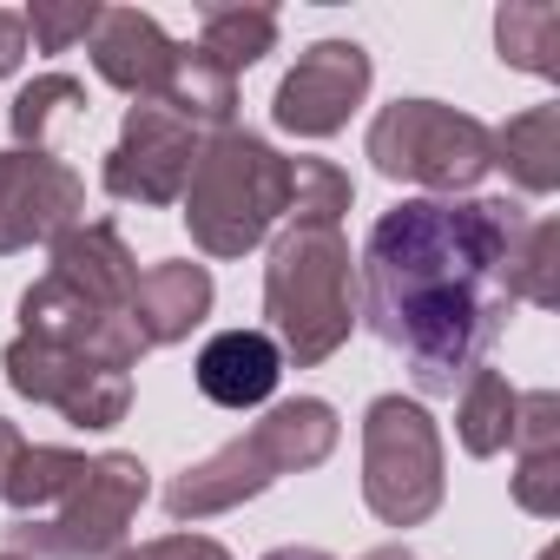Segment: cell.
<instances>
[{"instance_id":"cell-1","label":"cell","mask_w":560,"mask_h":560,"mask_svg":"<svg viewBox=\"0 0 560 560\" xmlns=\"http://www.w3.org/2000/svg\"><path fill=\"white\" fill-rule=\"evenodd\" d=\"M514 198H402L363 244V317L422 396H455L514 317Z\"/></svg>"},{"instance_id":"cell-2","label":"cell","mask_w":560,"mask_h":560,"mask_svg":"<svg viewBox=\"0 0 560 560\" xmlns=\"http://www.w3.org/2000/svg\"><path fill=\"white\" fill-rule=\"evenodd\" d=\"M337 409L324 396H291L277 402L264 422H250V435L211 448L205 462H191L185 475L165 481V514L172 521H211V514H231L244 501H257L264 488H277L284 475H304V468H324L337 455Z\"/></svg>"},{"instance_id":"cell-3","label":"cell","mask_w":560,"mask_h":560,"mask_svg":"<svg viewBox=\"0 0 560 560\" xmlns=\"http://www.w3.org/2000/svg\"><path fill=\"white\" fill-rule=\"evenodd\" d=\"M264 317L284 363L317 370L357 330V264L343 224H284L264 264Z\"/></svg>"},{"instance_id":"cell-4","label":"cell","mask_w":560,"mask_h":560,"mask_svg":"<svg viewBox=\"0 0 560 560\" xmlns=\"http://www.w3.org/2000/svg\"><path fill=\"white\" fill-rule=\"evenodd\" d=\"M178 205H185V231L205 257H244L291 211V159L244 126L205 132Z\"/></svg>"},{"instance_id":"cell-5","label":"cell","mask_w":560,"mask_h":560,"mask_svg":"<svg viewBox=\"0 0 560 560\" xmlns=\"http://www.w3.org/2000/svg\"><path fill=\"white\" fill-rule=\"evenodd\" d=\"M370 165L383 178L422 185L435 198H468L488 172H494V139L475 113L442 106V100H396L370 119L363 139Z\"/></svg>"},{"instance_id":"cell-6","label":"cell","mask_w":560,"mask_h":560,"mask_svg":"<svg viewBox=\"0 0 560 560\" xmlns=\"http://www.w3.org/2000/svg\"><path fill=\"white\" fill-rule=\"evenodd\" d=\"M145 494H152L145 462L126 455V448H106V455L86 462V481L54 514L14 521L8 527V547L27 553V560H119L126 527L145 508Z\"/></svg>"},{"instance_id":"cell-7","label":"cell","mask_w":560,"mask_h":560,"mask_svg":"<svg viewBox=\"0 0 560 560\" xmlns=\"http://www.w3.org/2000/svg\"><path fill=\"white\" fill-rule=\"evenodd\" d=\"M442 435L409 396H376L363 416V501L383 527H422L442 508Z\"/></svg>"},{"instance_id":"cell-8","label":"cell","mask_w":560,"mask_h":560,"mask_svg":"<svg viewBox=\"0 0 560 560\" xmlns=\"http://www.w3.org/2000/svg\"><path fill=\"white\" fill-rule=\"evenodd\" d=\"M0 370H8L14 396L60 409L73 429H113L132 409V376L126 370L93 363L80 350H60V343H40V337H14L0 350Z\"/></svg>"},{"instance_id":"cell-9","label":"cell","mask_w":560,"mask_h":560,"mask_svg":"<svg viewBox=\"0 0 560 560\" xmlns=\"http://www.w3.org/2000/svg\"><path fill=\"white\" fill-rule=\"evenodd\" d=\"M198 145H205L198 126H185L159 100H139V106H126V126H119V139L100 165V185L119 205H178L185 185H191Z\"/></svg>"},{"instance_id":"cell-10","label":"cell","mask_w":560,"mask_h":560,"mask_svg":"<svg viewBox=\"0 0 560 560\" xmlns=\"http://www.w3.org/2000/svg\"><path fill=\"white\" fill-rule=\"evenodd\" d=\"M86 224V178L47 145L0 152V257L34 250Z\"/></svg>"},{"instance_id":"cell-11","label":"cell","mask_w":560,"mask_h":560,"mask_svg":"<svg viewBox=\"0 0 560 560\" xmlns=\"http://www.w3.org/2000/svg\"><path fill=\"white\" fill-rule=\"evenodd\" d=\"M370 80H376V67H370V54L357 40H317V47L298 54V67L284 80H277L270 119L291 139H330L370 100Z\"/></svg>"},{"instance_id":"cell-12","label":"cell","mask_w":560,"mask_h":560,"mask_svg":"<svg viewBox=\"0 0 560 560\" xmlns=\"http://www.w3.org/2000/svg\"><path fill=\"white\" fill-rule=\"evenodd\" d=\"M21 337H40V343H60V350H80L93 363H113V370H139L145 357V337L132 324V311H106L93 298H80L73 284H60V277L47 270L40 284L21 298Z\"/></svg>"},{"instance_id":"cell-13","label":"cell","mask_w":560,"mask_h":560,"mask_svg":"<svg viewBox=\"0 0 560 560\" xmlns=\"http://www.w3.org/2000/svg\"><path fill=\"white\" fill-rule=\"evenodd\" d=\"M86 54H93V73L126 93V100H159L165 80H172V60H178V40L139 14V8H100L93 34H86Z\"/></svg>"},{"instance_id":"cell-14","label":"cell","mask_w":560,"mask_h":560,"mask_svg":"<svg viewBox=\"0 0 560 560\" xmlns=\"http://www.w3.org/2000/svg\"><path fill=\"white\" fill-rule=\"evenodd\" d=\"M211 298H218V284H211L205 264L165 257V264L139 270V291H132L126 311H132L139 337H145V350H172V343H185V337L211 317Z\"/></svg>"},{"instance_id":"cell-15","label":"cell","mask_w":560,"mask_h":560,"mask_svg":"<svg viewBox=\"0 0 560 560\" xmlns=\"http://www.w3.org/2000/svg\"><path fill=\"white\" fill-rule=\"evenodd\" d=\"M198 396L218 409H257L270 402L277 376H284V350L270 343V330H218L198 350Z\"/></svg>"},{"instance_id":"cell-16","label":"cell","mask_w":560,"mask_h":560,"mask_svg":"<svg viewBox=\"0 0 560 560\" xmlns=\"http://www.w3.org/2000/svg\"><path fill=\"white\" fill-rule=\"evenodd\" d=\"M54 277L106 311H126L139 291V257L113 224H73L67 237H54Z\"/></svg>"},{"instance_id":"cell-17","label":"cell","mask_w":560,"mask_h":560,"mask_svg":"<svg viewBox=\"0 0 560 560\" xmlns=\"http://www.w3.org/2000/svg\"><path fill=\"white\" fill-rule=\"evenodd\" d=\"M86 462H93V455L60 448V442H21L8 481H0V501L14 508V521H40V514H54V508L86 481Z\"/></svg>"},{"instance_id":"cell-18","label":"cell","mask_w":560,"mask_h":560,"mask_svg":"<svg viewBox=\"0 0 560 560\" xmlns=\"http://www.w3.org/2000/svg\"><path fill=\"white\" fill-rule=\"evenodd\" d=\"M488 139H494V165H508L521 191L547 198L560 185V106H527Z\"/></svg>"},{"instance_id":"cell-19","label":"cell","mask_w":560,"mask_h":560,"mask_svg":"<svg viewBox=\"0 0 560 560\" xmlns=\"http://www.w3.org/2000/svg\"><path fill=\"white\" fill-rule=\"evenodd\" d=\"M159 106L178 113V119L198 126V132H224V126H237V80H231L224 67H211L198 47H178Z\"/></svg>"},{"instance_id":"cell-20","label":"cell","mask_w":560,"mask_h":560,"mask_svg":"<svg viewBox=\"0 0 560 560\" xmlns=\"http://www.w3.org/2000/svg\"><path fill=\"white\" fill-rule=\"evenodd\" d=\"M514 402H521V389L488 363L455 389V435H462V448L475 462H488V455H501L514 442Z\"/></svg>"},{"instance_id":"cell-21","label":"cell","mask_w":560,"mask_h":560,"mask_svg":"<svg viewBox=\"0 0 560 560\" xmlns=\"http://www.w3.org/2000/svg\"><path fill=\"white\" fill-rule=\"evenodd\" d=\"M494 47L508 67L534 80H560V8L553 0H514L494 14Z\"/></svg>"},{"instance_id":"cell-22","label":"cell","mask_w":560,"mask_h":560,"mask_svg":"<svg viewBox=\"0 0 560 560\" xmlns=\"http://www.w3.org/2000/svg\"><path fill=\"white\" fill-rule=\"evenodd\" d=\"M270 47H277V14H270V8H205L198 54H205L211 67H224L231 80H237L244 67H257Z\"/></svg>"},{"instance_id":"cell-23","label":"cell","mask_w":560,"mask_h":560,"mask_svg":"<svg viewBox=\"0 0 560 560\" xmlns=\"http://www.w3.org/2000/svg\"><path fill=\"white\" fill-rule=\"evenodd\" d=\"M514 304L553 311L560 304V224L553 218H527L521 250H514Z\"/></svg>"},{"instance_id":"cell-24","label":"cell","mask_w":560,"mask_h":560,"mask_svg":"<svg viewBox=\"0 0 560 560\" xmlns=\"http://www.w3.org/2000/svg\"><path fill=\"white\" fill-rule=\"evenodd\" d=\"M357 185L350 172H337L330 159H291V224H343Z\"/></svg>"},{"instance_id":"cell-25","label":"cell","mask_w":560,"mask_h":560,"mask_svg":"<svg viewBox=\"0 0 560 560\" xmlns=\"http://www.w3.org/2000/svg\"><path fill=\"white\" fill-rule=\"evenodd\" d=\"M67 106H86V86L73 80V73H40L34 86H21L14 93V139L21 145H40L47 139V126H54V113H67Z\"/></svg>"},{"instance_id":"cell-26","label":"cell","mask_w":560,"mask_h":560,"mask_svg":"<svg viewBox=\"0 0 560 560\" xmlns=\"http://www.w3.org/2000/svg\"><path fill=\"white\" fill-rule=\"evenodd\" d=\"M21 21H27V34H34V47H40V54H67L73 40H86V34H93L100 8H93V0H34Z\"/></svg>"},{"instance_id":"cell-27","label":"cell","mask_w":560,"mask_h":560,"mask_svg":"<svg viewBox=\"0 0 560 560\" xmlns=\"http://www.w3.org/2000/svg\"><path fill=\"white\" fill-rule=\"evenodd\" d=\"M514 501L540 521L560 514V448H521L514 462Z\"/></svg>"},{"instance_id":"cell-28","label":"cell","mask_w":560,"mask_h":560,"mask_svg":"<svg viewBox=\"0 0 560 560\" xmlns=\"http://www.w3.org/2000/svg\"><path fill=\"white\" fill-rule=\"evenodd\" d=\"M119 560H231V547L211 534H159V540L119 547Z\"/></svg>"},{"instance_id":"cell-29","label":"cell","mask_w":560,"mask_h":560,"mask_svg":"<svg viewBox=\"0 0 560 560\" xmlns=\"http://www.w3.org/2000/svg\"><path fill=\"white\" fill-rule=\"evenodd\" d=\"M21 60H27V21L0 8V80H8Z\"/></svg>"},{"instance_id":"cell-30","label":"cell","mask_w":560,"mask_h":560,"mask_svg":"<svg viewBox=\"0 0 560 560\" xmlns=\"http://www.w3.org/2000/svg\"><path fill=\"white\" fill-rule=\"evenodd\" d=\"M14 455H21V429L0 416V481H8V468H14Z\"/></svg>"},{"instance_id":"cell-31","label":"cell","mask_w":560,"mask_h":560,"mask_svg":"<svg viewBox=\"0 0 560 560\" xmlns=\"http://www.w3.org/2000/svg\"><path fill=\"white\" fill-rule=\"evenodd\" d=\"M264 560H337V553H324V547H270Z\"/></svg>"},{"instance_id":"cell-32","label":"cell","mask_w":560,"mask_h":560,"mask_svg":"<svg viewBox=\"0 0 560 560\" xmlns=\"http://www.w3.org/2000/svg\"><path fill=\"white\" fill-rule=\"evenodd\" d=\"M363 560H416L409 547H376V553H363Z\"/></svg>"},{"instance_id":"cell-33","label":"cell","mask_w":560,"mask_h":560,"mask_svg":"<svg viewBox=\"0 0 560 560\" xmlns=\"http://www.w3.org/2000/svg\"><path fill=\"white\" fill-rule=\"evenodd\" d=\"M0 560H27V553H14V547H0Z\"/></svg>"},{"instance_id":"cell-34","label":"cell","mask_w":560,"mask_h":560,"mask_svg":"<svg viewBox=\"0 0 560 560\" xmlns=\"http://www.w3.org/2000/svg\"><path fill=\"white\" fill-rule=\"evenodd\" d=\"M540 560H560V553H553V547H547V553H540Z\"/></svg>"}]
</instances>
